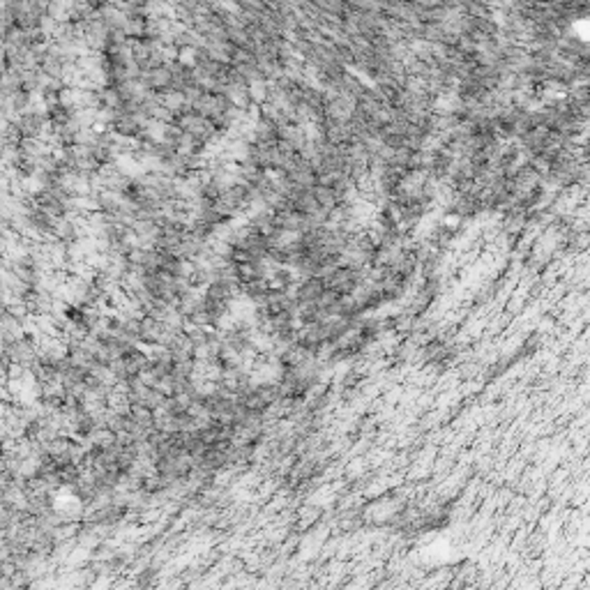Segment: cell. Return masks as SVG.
Here are the masks:
<instances>
[{"instance_id":"6da1fadb","label":"cell","mask_w":590,"mask_h":590,"mask_svg":"<svg viewBox=\"0 0 590 590\" xmlns=\"http://www.w3.org/2000/svg\"><path fill=\"white\" fill-rule=\"evenodd\" d=\"M323 293H326V281H323V277H307L295 286L293 295L302 304V302H316Z\"/></svg>"}]
</instances>
